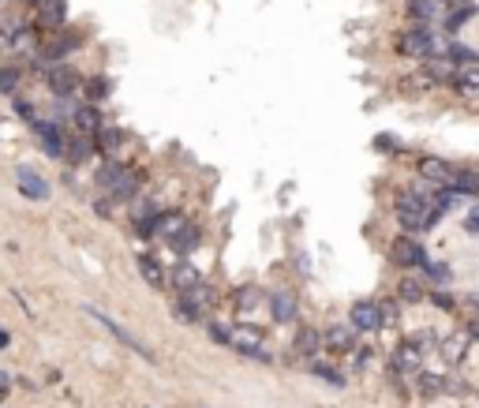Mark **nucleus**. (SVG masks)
Returning <instances> with one entry per match:
<instances>
[{
    "label": "nucleus",
    "instance_id": "obj_1",
    "mask_svg": "<svg viewBox=\"0 0 479 408\" xmlns=\"http://www.w3.org/2000/svg\"><path fill=\"white\" fill-rule=\"evenodd\" d=\"M397 49L405 52V57L431 60V57H445V52H450V41L434 34V27H416V30H405V34H401Z\"/></svg>",
    "mask_w": 479,
    "mask_h": 408
},
{
    "label": "nucleus",
    "instance_id": "obj_2",
    "mask_svg": "<svg viewBox=\"0 0 479 408\" xmlns=\"http://www.w3.org/2000/svg\"><path fill=\"white\" fill-rule=\"evenodd\" d=\"M46 87H49L53 98H71L75 90H83V75L75 71L68 60L49 64V68H46Z\"/></svg>",
    "mask_w": 479,
    "mask_h": 408
},
{
    "label": "nucleus",
    "instance_id": "obj_3",
    "mask_svg": "<svg viewBox=\"0 0 479 408\" xmlns=\"http://www.w3.org/2000/svg\"><path fill=\"white\" fill-rule=\"evenodd\" d=\"M86 315H90L94 322H102V326H105L109 334H113V337L120 341V345L135 349V352H139V356H143V360H154V352H150V349H146V345H143V341H139V337H132V330H124V326H120L116 318H109L105 311H97V307H86Z\"/></svg>",
    "mask_w": 479,
    "mask_h": 408
},
{
    "label": "nucleus",
    "instance_id": "obj_4",
    "mask_svg": "<svg viewBox=\"0 0 479 408\" xmlns=\"http://www.w3.org/2000/svg\"><path fill=\"white\" fill-rule=\"evenodd\" d=\"M34 132H38V139H41V146H46L49 157H57V161L68 157V135H64V127L57 120H34Z\"/></svg>",
    "mask_w": 479,
    "mask_h": 408
},
{
    "label": "nucleus",
    "instance_id": "obj_5",
    "mask_svg": "<svg viewBox=\"0 0 479 408\" xmlns=\"http://www.w3.org/2000/svg\"><path fill=\"white\" fill-rule=\"evenodd\" d=\"M408 15L416 19L419 27H445V0H408Z\"/></svg>",
    "mask_w": 479,
    "mask_h": 408
},
{
    "label": "nucleus",
    "instance_id": "obj_6",
    "mask_svg": "<svg viewBox=\"0 0 479 408\" xmlns=\"http://www.w3.org/2000/svg\"><path fill=\"white\" fill-rule=\"evenodd\" d=\"M457 173H461V169L450 165V161H442V157H419V176L431 180V184H438V188H453Z\"/></svg>",
    "mask_w": 479,
    "mask_h": 408
},
{
    "label": "nucleus",
    "instance_id": "obj_7",
    "mask_svg": "<svg viewBox=\"0 0 479 408\" xmlns=\"http://www.w3.org/2000/svg\"><path fill=\"white\" fill-rule=\"evenodd\" d=\"M41 30L38 27H15L8 34V49H15V57H38L41 52Z\"/></svg>",
    "mask_w": 479,
    "mask_h": 408
},
{
    "label": "nucleus",
    "instance_id": "obj_8",
    "mask_svg": "<svg viewBox=\"0 0 479 408\" xmlns=\"http://www.w3.org/2000/svg\"><path fill=\"white\" fill-rule=\"evenodd\" d=\"M79 34H60V38H46L41 41V52H38V60H46V68L49 64H60L64 57H68L71 49H79Z\"/></svg>",
    "mask_w": 479,
    "mask_h": 408
},
{
    "label": "nucleus",
    "instance_id": "obj_9",
    "mask_svg": "<svg viewBox=\"0 0 479 408\" xmlns=\"http://www.w3.org/2000/svg\"><path fill=\"white\" fill-rule=\"evenodd\" d=\"M394 262H401L405 270H412V266H419V270H423V266H427L431 259H427V251H423L416 240H408V236H397V240H394Z\"/></svg>",
    "mask_w": 479,
    "mask_h": 408
},
{
    "label": "nucleus",
    "instance_id": "obj_10",
    "mask_svg": "<svg viewBox=\"0 0 479 408\" xmlns=\"http://www.w3.org/2000/svg\"><path fill=\"white\" fill-rule=\"evenodd\" d=\"M15 180H19V191H23L30 202L49 199V184H46V180H41L30 165H19V169H15Z\"/></svg>",
    "mask_w": 479,
    "mask_h": 408
},
{
    "label": "nucleus",
    "instance_id": "obj_11",
    "mask_svg": "<svg viewBox=\"0 0 479 408\" xmlns=\"http://www.w3.org/2000/svg\"><path fill=\"white\" fill-rule=\"evenodd\" d=\"M68 23V4L64 0H41L38 4V27L41 30H60Z\"/></svg>",
    "mask_w": 479,
    "mask_h": 408
},
{
    "label": "nucleus",
    "instance_id": "obj_12",
    "mask_svg": "<svg viewBox=\"0 0 479 408\" xmlns=\"http://www.w3.org/2000/svg\"><path fill=\"white\" fill-rule=\"evenodd\" d=\"M71 124H75V132H83V135H97L105 127V120H102V113H97V105H75L71 109Z\"/></svg>",
    "mask_w": 479,
    "mask_h": 408
},
{
    "label": "nucleus",
    "instance_id": "obj_13",
    "mask_svg": "<svg viewBox=\"0 0 479 408\" xmlns=\"http://www.w3.org/2000/svg\"><path fill=\"white\" fill-rule=\"evenodd\" d=\"M423 363V349L416 341H405L397 352H394V374H416Z\"/></svg>",
    "mask_w": 479,
    "mask_h": 408
},
{
    "label": "nucleus",
    "instance_id": "obj_14",
    "mask_svg": "<svg viewBox=\"0 0 479 408\" xmlns=\"http://www.w3.org/2000/svg\"><path fill=\"white\" fill-rule=\"evenodd\" d=\"M382 326V307L378 304H356L352 307V330H363V334H375V330Z\"/></svg>",
    "mask_w": 479,
    "mask_h": 408
},
{
    "label": "nucleus",
    "instance_id": "obj_15",
    "mask_svg": "<svg viewBox=\"0 0 479 408\" xmlns=\"http://www.w3.org/2000/svg\"><path fill=\"white\" fill-rule=\"evenodd\" d=\"M139 191H143V173H135V169H127L124 176L116 180L113 188H109V195H113L116 202H132Z\"/></svg>",
    "mask_w": 479,
    "mask_h": 408
},
{
    "label": "nucleus",
    "instance_id": "obj_16",
    "mask_svg": "<svg viewBox=\"0 0 479 408\" xmlns=\"http://www.w3.org/2000/svg\"><path fill=\"white\" fill-rule=\"evenodd\" d=\"M94 150H97V143H94V135L71 132V135H68V157H64V161H68V165H83V161L90 157Z\"/></svg>",
    "mask_w": 479,
    "mask_h": 408
},
{
    "label": "nucleus",
    "instance_id": "obj_17",
    "mask_svg": "<svg viewBox=\"0 0 479 408\" xmlns=\"http://www.w3.org/2000/svg\"><path fill=\"white\" fill-rule=\"evenodd\" d=\"M450 87L461 90V94H475L479 90V64H457Z\"/></svg>",
    "mask_w": 479,
    "mask_h": 408
},
{
    "label": "nucleus",
    "instance_id": "obj_18",
    "mask_svg": "<svg viewBox=\"0 0 479 408\" xmlns=\"http://www.w3.org/2000/svg\"><path fill=\"white\" fill-rule=\"evenodd\" d=\"M270 315H274L277 322H292L296 318V296L285 293V288H277V293L270 296Z\"/></svg>",
    "mask_w": 479,
    "mask_h": 408
},
{
    "label": "nucleus",
    "instance_id": "obj_19",
    "mask_svg": "<svg viewBox=\"0 0 479 408\" xmlns=\"http://www.w3.org/2000/svg\"><path fill=\"white\" fill-rule=\"evenodd\" d=\"M188 213L183 210H169V213H158V232L165 236V240H172V236H180L183 229H188Z\"/></svg>",
    "mask_w": 479,
    "mask_h": 408
},
{
    "label": "nucleus",
    "instance_id": "obj_20",
    "mask_svg": "<svg viewBox=\"0 0 479 408\" xmlns=\"http://www.w3.org/2000/svg\"><path fill=\"white\" fill-rule=\"evenodd\" d=\"M326 337V349H333V352H352L356 349V334L348 326H333L330 334H322Z\"/></svg>",
    "mask_w": 479,
    "mask_h": 408
},
{
    "label": "nucleus",
    "instance_id": "obj_21",
    "mask_svg": "<svg viewBox=\"0 0 479 408\" xmlns=\"http://www.w3.org/2000/svg\"><path fill=\"white\" fill-rule=\"evenodd\" d=\"M94 143H97V150H102L105 157H113L116 150H120V143H124V132H120V127H102V132L94 135Z\"/></svg>",
    "mask_w": 479,
    "mask_h": 408
},
{
    "label": "nucleus",
    "instance_id": "obj_22",
    "mask_svg": "<svg viewBox=\"0 0 479 408\" xmlns=\"http://www.w3.org/2000/svg\"><path fill=\"white\" fill-rule=\"evenodd\" d=\"M169 281L176 285V293H188V288H195V285H202V274L195 270V266H188V262H183V266H176V270L169 274Z\"/></svg>",
    "mask_w": 479,
    "mask_h": 408
},
{
    "label": "nucleus",
    "instance_id": "obj_23",
    "mask_svg": "<svg viewBox=\"0 0 479 408\" xmlns=\"http://www.w3.org/2000/svg\"><path fill=\"white\" fill-rule=\"evenodd\" d=\"M127 173V165H124V161H116V157H109L105 161V165L102 169H97V188H102V191H109V188H113L116 184V180L120 176H124Z\"/></svg>",
    "mask_w": 479,
    "mask_h": 408
},
{
    "label": "nucleus",
    "instance_id": "obj_24",
    "mask_svg": "<svg viewBox=\"0 0 479 408\" xmlns=\"http://www.w3.org/2000/svg\"><path fill=\"white\" fill-rule=\"evenodd\" d=\"M109 90H113V87H109L105 75H94V79H86V83H83V98L90 101V105H97L102 98H109Z\"/></svg>",
    "mask_w": 479,
    "mask_h": 408
},
{
    "label": "nucleus",
    "instance_id": "obj_25",
    "mask_svg": "<svg viewBox=\"0 0 479 408\" xmlns=\"http://www.w3.org/2000/svg\"><path fill=\"white\" fill-rule=\"evenodd\" d=\"M232 349L240 352V356H247V360H258V363H274V356H270V352L258 345V341H236L232 337Z\"/></svg>",
    "mask_w": 479,
    "mask_h": 408
},
{
    "label": "nucleus",
    "instance_id": "obj_26",
    "mask_svg": "<svg viewBox=\"0 0 479 408\" xmlns=\"http://www.w3.org/2000/svg\"><path fill=\"white\" fill-rule=\"evenodd\" d=\"M135 262H139V270H143V277H146V281L154 285V288H161V285L169 281V277H165V270H161V266H158L154 259H150V255H139Z\"/></svg>",
    "mask_w": 479,
    "mask_h": 408
},
{
    "label": "nucleus",
    "instance_id": "obj_27",
    "mask_svg": "<svg viewBox=\"0 0 479 408\" xmlns=\"http://www.w3.org/2000/svg\"><path fill=\"white\" fill-rule=\"evenodd\" d=\"M195 248H199V229H195V225H188L180 236H172V251L176 255H191Z\"/></svg>",
    "mask_w": 479,
    "mask_h": 408
},
{
    "label": "nucleus",
    "instance_id": "obj_28",
    "mask_svg": "<svg viewBox=\"0 0 479 408\" xmlns=\"http://www.w3.org/2000/svg\"><path fill=\"white\" fill-rule=\"evenodd\" d=\"M442 352H445V360L450 363H457L468 352V334H453V337H445L442 341Z\"/></svg>",
    "mask_w": 479,
    "mask_h": 408
},
{
    "label": "nucleus",
    "instance_id": "obj_29",
    "mask_svg": "<svg viewBox=\"0 0 479 408\" xmlns=\"http://www.w3.org/2000/svg\"><path fill=\"white\" fill-rule=\"evenodd\" d=\"M19 79H23V71H19L15 64H8V68H0V94H8V98H15V90H19Z\"/></svg>",
    "mask_w": 479,
    "mask_h": 408
},
{
    "label": "nucleus",
    "instance_id": "obj_30",
    "mask_svg": "<svg viewBox=\"0 0 479 408\" xmlns=\"http://www.w3.org/2000/svg\"><path fill=\"white\" fill-rule=\"evenodd\" d=\"M453 191H457V195H479V176L472 173V169H461V173H457Z\"/></svg>",
    "mask_w": 479,
    "mask_h": 408
},
{
    "label": "nucleus",
    "instance_id": "obj_31",
    "mask_svg": "<svg viewBox=\"0 0 479 408\" xmlns=\"http://www.w3.org/2000/svg\"><path fill=\"white\" fill-rule=\"evenodd\" d=\"M180 296H183V300H191V304H195V307H202V311L214 304V288L206 285V281H202V285H195V288H188V293H180Z\"/></svg>",
    "mask_w": 479,
    "mask_h": 408
},
{
    "label": "nucleus",
    "instance_id": "obj_32",
    "mask_svg": "<svg viewBox=\"0 0 479 408\" xmlns=\"http://www.w3.org/2000/svg\"><path fill=\"white\" fill-rule=\"evenodd\" d=\"M311 374H319V379H322V382H330V386H345V374H341V371H333V363L311 360Z\"/></svg>",
    "mask_w": 479,
    "mask_h": 408
},
{
    "label": "nucleus",
    "instance_id": "obj_33",
    "mask_svg": "<svg viewBox=\"0 0 479 408\" xmlns=\"http://www.w3.org/2000/svg\"><path fill=\"white\" fill-rule=\"evenodd\" d=\"M397 293H401V300H405V304H419V300L427 296L416 277H401V288H397Z\"/></svg>",
    "mask_w": 479,
    "mask_h": 408
},
{
    "label": "nucleus",
    "instance_id": "obj_34",
    "mask_svg": "<svg viewBox=\"0 0 479 408\" xmlns=\"http://www.w3.org/2000/svg\"><path fill=\"white\" fill-rule=\"evenodd\" d=\"M258 304V288L255 285H244V288H236V311L240 315H247V311H255Z\"/></svg>",
    "mask_w": 479,
    "mask_h": 408
},
{
    "label": "nucleus",
    "instance_id": "obj_35",
    "mask_svg": "<svg viewBox=\"0 0 479 408\" xmlns=\"http://www.w3.org/2000/svg\"><path fill=\"white\" fill-rule=\"evenodd\" d=\"M472 15H475V4H464V0H461V8H453V12L445 15V30H457L461 23H468Z\"/></svg>",
    "mask_w": 479,
    "mask_h": 408
},
{
    "label": "nucleus",
    "instance_id": "obj_36",
    "mask_svg": "<svg viewBox=\"0 0 479 408\" xmlns=\"http://www.w3.org/2000/svg\"><path fill=\"white\" fill-rule=\"evenodd\" d=\"M319 345H326L322 334H314V330H300V337H296V349H300V352H307V356H311Z\"/></svg>",
    "mask_w": 479,
    "mask_h": 408
},
{
    "label": "nucleus",
    "instance_id": "obj_37",
    "mask_svg": "<svg viewBox=\"0 0 479 408\" xmlns=\"http://www.w3.org/2000/svg\"><path fill=\"white\" fill-rule=\"evenodd\" d=\"M176 318H183V322H202V307H195L191 300H176Z\"/></svg>",
    "mask_w": 479,
    "mask_h": 408
},
{
    "label": "nucleus",
    "instance_id": "obj_38",
    "mask_svg": "<svg viewBox=\"0 0 479 408\" xmlns=\"http://www.w3.org/2000/svg\"><path fill=\"white\" fill-rule=\"evenodd\" d=\"M423 274H427V281H434V285H450V266H442V262H427Z\"/></svg>",
    "mask_w": 479,
    "mask_h": 408
},
{
    "label": "nucleus",
    "instance_id": "obj_39",
    "mask_svg": "<svg viewBox=\"0 0 479 408\" xmlns=\"http://www.w3.org/2000/svg\"><path fill=\"white\" fill-rule=\"evenodd\" d=\"M375 146H378V150H386V154H401V150H405V146L397 143V139H389V135H378V139H375Z\"/></svg>",
    "mask_w": 479,
    "mask_h": 408
},
{
    "label": "nucleus",
    "instance_id": "obj_40",
    "mask_svg": "<svg viewBox=\"0 0 479 408\" xmlns=\"http://www.w3.org/2000/svg\"><path fill=\"white\" fill-rule=\"evenodd\" d=\"M12 101H15V113L23 116V120H30V124H34V105H30V101H23V98H12Z\"/></svg>",
    "mask_w": 479,
    "mask_h": 408
},
{
    "label": "nucleus",
    "instance_id": "obj_41",
    "mask_svg": "<svg viewBox=\"0 0 479 408\" xmlns=\"http://www.w3.org/2000/svg\"><path fill=\"white\" fill-rule=\"evenodd\" d=\"M210 337L217 341V345H232V334H228V330H221V326H210Z\"/></svg>",
    "mask_w": 479,
    "mask_h": 408
},
{
    "label": "nucleus",
    "instance_id": "obj_42",
    "mask_svg": "<svg viewBox=\"0 0 479 408\" xmlns=\"http://www.w3.org/2000/svg\"><path fill=\"white\" fill-rule=\"evenodd\" d=\"M434 307H442V311H453V296H445V293H434Z\"/></svg>",
    "mask_w": 479,
    "mask_h": 408
},
{
    "label": "nucleus",
    "instance_id": "obj_43",
    "mask_svg": "<svg viewBox=\"0 0 479 408\" xmlns=\"http://www.w3.org/2000/svg\"><path fill=\"white\" fill-rule=\"evenodd\" d=\"M382 307V322H394L397 318V304H378Z\"/></svg>",
    "mask_w": 479,
    "mask_h": 408
},
{
    "label": "nucleus",
    "instance_id": "obj_44",
    "mask_svg": "<svg viewBox=\"0 0 479 408\" xmlns=\"http://www.w3.org/2000/svg\"><path fill=\"white\" fill-rule=\"evenodd\" d=\"M8 390H12V379H8V371H0V397H8Z\"/></svg>",
    "mask_w": 479,
    "mask_h": 408
},
{
    "label": "nucleus",
    "instance_id": "obj_45",
    "mask_svg": "<svg viewBox=\"0 0 479 408\" xmlns=\"http://www.w3.org/2000/svg\"><path fill=\"white\" fill-rule=\"evenodd\" d=\"M8 345H12V334H8L4 326H0V349H8Z\"/></svg>",
    "mask_w": 479,
    "mask_h": 408
},
{
    "label": "nucleus",
    "instance_id": "obj_46",
    "mask_svg": "<svg viewBox=\"0 0 479 408\" xmlns=\"http://www.w3.org/2000/svg\"><path fill=\"white\" fill-rule=\"evenodd\" d=\"M464 304H472V307H479V293H468V296H464Z\"/></svg>",
    "mask_w": 479,
    "mask_h": 408
},
{
    "label": "nucleus",
    "instance_id": "obj_47",
    "mask_svg": "<svg viewBox=\"0 0 479 408\" xmlns=\"http://www.w3.org/2000/svg\"><path fill=\"white\" fill-rule=\"evenodd\" d=\"M4 49H8V34L0 30V52H4Z\"/></svg>",
    "mask_w": 479,
    "mask_h": 408
},
{
    "label": "nucleus",
    "instance_id": "obj_48",
    "mask_svg": "<svg viewBox=\"0 0 479 408\" xmlns=\"http://www.w3.org/2000/svg\"><path fill=\"white\" fill-rule=\"evenodd\" d=\"M468 334H475V337H479V322H472V326H468Z\"/></svg>",
    "mask_w": 479,
    "mask_h": 408
},
{
    "label": "nucleus",
    "instance_id": "obj_49",
    "mask_svg": "<svg viewBox=\"0 0 479 408\" xmlns=\"http://www.w3.org/2000/svg\"><path fill=\"white\" fill-rule=\"evenodd\" d=\"M27 4H30V8H38V4H41V0H27Z\"/></svg>",
    "mask_w": 479,
    "mask_h": 408
}]
</instances>
